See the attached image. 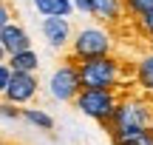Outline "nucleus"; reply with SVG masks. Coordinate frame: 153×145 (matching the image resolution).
<instances>
[{
	"mask_svg": "<svg viewBox=\"0 0 153 145\" xmlns=\"http://www.w3.org/2000/svg\"><path fill=\"white\" fill-rule=\"evenodd\" d=\"M76 74H79V85L82 88L125 91V88H133V85H136V63L114 57V54L79 60L76 63Z\"/></svg>",
	"mask_w": 153,
	"mask_h": 145,
	"instance_id": "obj_1",
	"label": "nucleus"
},
{
	"mask_svg": "<svg viewBox=\"0 0 153 145\" xmlns=\"http://www.w3.org/2000/svg\"><path fill=\"white\" fill-rule=\"evenodd\" d=\"M108 131V137L116 134H128V131H139V128H153V91H116V105L111 120L102 125Z\"/></svg>",
	"mask_w": 153,
	"mask_h": 145,
	"instance_id": "obj_2",
	"label": "nucleus"
},
{
	"mask_svg": "<svg viewBox=\"0 0 153 145\" xmlns=\"http://www.w3.org/2000/svg\"><path fill=\"white\" fill-rule=\"evenodd\" d=\"M71 105L76 111H82L85 117L97 120L99 125H105L114 114L116 105V91H105V88H79V94L71 100Z\"/></svg>",
	"mask_w": 153,
	"mask_h": 145,
	"instance_id": "obj_3",
	"label": "nucleus"
},
{
	"mask_svg": "<svg viewBox=\"0 0 153 145\" xmlns=\"http://www.w3.org/2000/svg\"><path fill=\"white\" fill-rule=\"evenodd\" d=\"M102 54H111V34L99 31V28H79L65 60L79 63V60H91V57H102Z\"/></svg>",
	"mask_w": 153,
	"mask_h": 145,
	"instance_id": "obj_4",
	"label": "nucleus"
},
{
	"mask_svg": "<svg viewBox=\"0 0 153 145\" xmlns=\"http://www.w3.org/2000/svg\"><path fill=\"white\" fill-rule=\"evenodd\" d=\"M88 14H91L94 20L105 23V28H108L111 37H114V34H122L125 31V23L133 20V17L125 11L122 0H88Z\"/></svg>",
	"mask_w": 153,
	"mask_h": 145,
	"instance_id": "obj_5",
	"label": "nucleus"
},
{
	"mask_svg": "<svg viewBox=\"0 0 153 145\" xmlns=\"http://www.w3.org/2000/svg\"><path fill=\"white\" fill-rule=\"evenodd\" d=\"M79 74H76V63L71 60H62V66L54 71L51 77V94L62 102H71L76 94H79Z\"/></svg>",
	"mask_w": 153,
	"mask_h": 145,
	"instance_id": "obj_6",
	"label": "nucleus"
},
{
	"mask_svg": "<svg viewBox=\"0 0 153 145\" xmlns=\"http://www.w3.org/2000/svg\"><path fill=\"white\" fill-rule=\"evenodd\" d=\"M3 97H6V102H14V105L31 102L37 97V77L34 74H26V71H11Z\"/></svg>",
	"mask_w": 153,
	"mask_h": 145,
	"instance_id": "obj_7",
	"label": "nucleus"
},
{
	"mask_svg": "<svg viewBox=\"0 0 153 145\" xmlns=\"http://www.w3.org/2000/svg\"><path fill=\"white\" fill-rule=\"evenodd\" d=\"M0 46H3L6 54H17V51L31 49V37H28V31L20 26V23L11 20L9 26L0 28Z\"/></svg>",
	"mask_w": 153,
	"mask_h": 145,
	"instance_id": "obj_8",
	"label": "nucleus"
},
{
	"mask_svg": "<svg viewBox=\"0 0 153 145\" xmlns=\"http://www.w3.org/2000/svg\"><path fill=\"white\" fill-rule=\"evenodd\" d=\"M43 34H45V40H48L54 49H62V46L68 43L71 26H68L65 17H54V14H48V17L43 20Z\"/></svg>",
	"mask_w": 153,
	"mask_h": 145,
	"instance_id": "obj_9",
	"label": "nucleus"
},
{
	"mask_svg": "<svg viewBox=\"0 0 153 145\" xmlns=\"http://www.w3.org/2000/svg\"><path fill=\"white\" fill-rule=\"evenodd\" d=\"M6 66H9L11 71H26V74H34V71H37V54H34L31 49L17 51V54H9V63H6Z\"/></svg>",
	"mask_w": 153,
	"mask_h": 145,
	"instance_id": "obj_10",
	"label": "nucleus"
},
{
	"mask_svg": "<svg viewBox=\"0 0 153 145\" xmlns=\"http://www.w3.org/2000/svg\"><path fill=\"white\" fill-rule=\"evenodd\" d=\"M114 145H153V128H139V131H128V134H116L111 137Z\"/></svg>",
	"mask_w": 153,
	"mask_h": 145,
	"instance_id": "obj_11",
	"label": "nucleus"
},
{
	"mask_svg": "<svg viewBox=\"0 0 153 145\" xmlns=\"http://www.w3.org/2000/svg\"><path fill=\"white\" fill-rule=\"evenodd\" d=\"M136 85L142 91H153V51L136 63Z\"/></svg>",
	"mask_w": 153,
	"mask_h": 145,
	"instance_id": "obj_12",
	"label": "nucleus"
},
{
	"mask_svg": "<svg viewBox=\"0 0 153 145\" xmlns=\"http://www.w3.org/2000/svg\"><path fill=\"white\" fill-rule=\"evenodd\" d=\"M20 120L37 125V128H43V131H51V128H54V120H51L45 111H40V108H20Z\"/></svg>",
	"mask_w": 153,
	"mask_h": 145,
	"instance_id": "obj_13",
	"label": "nucleus"
},
{
	"mask_svg": "<svg viewBox=\"0 0 153 145\" xmlns=\"http://www.w3.org/2000/svg\"><path fill=\"white\" fill-rule=\"evenodd\" d=\"M136 28L142 31V37L150 43V49H153V9H148L145 14H139L136 17Z\"/></svg>",
	"mask_w": 153,
	"mask_h": 145,
	"instance_id": "obj_14",
	"label": "nucleus"
},
{
	"mask_svg": "<svg viewBox=\"0 0 153 145\" xmlns=\"http://www.w3.org/2000/svg\"><path fill=\"white\" fill-rule=\"evenodd\" d=\"M122 6H125V11L131 17H139L148 9H153V0H122Z\"/></svg>",
	"mask_w": 153,
	"mask_h": 145,
	"instance_id": "obj_15",
	"label": "nucleus"
},
{
	"mask_svg": "<svg viewBox=\"0 0 153 145\" xmlns=\"http://www.w3.org/2000/svg\"><path fill=\"white\" fill-rule=\"evenodd\" d=\"M48 14L68 17V14H71V0H48ZM48 14H45V17H48Z\"/></svg>",
	"mask_w": 153,
	"mask_h": 145,
	"instance_id": "obj_16",
	"label": "nucleus"
},
{
	"mask_svg": "<svg viewBox=\"0 0 153 145\" xmlns=\"http://www.w3.org/2000/svg\"><path fill=\"white\" fill-rule=\"evenodd\" d=\"M11 20H14V9L9 6V0H0V28L9 26Z\"/></svg>",
	"mask_w": 153,
	"mask_h": 145,
	"instance_id": "obj_17",
	"label": "nucleus"
},
{
	"mask_svg": "<svg viewBox=\"0 0 153 145\" xmlns=\"http://www.w3.org/2000/svg\"><path fill=\"white\" fill-rule=\"evenodd\" d=\"M0 114H3L6 120H20V108L14 105V102H0Z\"/></svg>",
	"mask_w": 153,
	"mask_h": 145,
	"instance_id": "obj_18",
	"label": "nucleus"
},
{
	"mask_svg": "<svg viewBox=\"0 0 153 145\" xmlns=\"http://www.w3.org/2000/svg\"><path fill=\"white\" fill-rule=\"evenodd\" d=\"M9 77H11V68L6 66V63H0V94H3L6 85H9Z\"/></svg>",
	"mask_w": 153,
	"mask_h": 145,
	"instance_id": "obj_19",
	"label": "nucleus"
},
{
	"mask_svg": "<svg viewBox=\"0 0 153 145\" xmlns=\"http://www.w3.org/2000/svg\"><path fill=\"white\" fill-rule=\"evenodd\" d=\"M34 6H37L43 14H48V0H34Z\"/></svg>",
	"mask_w": 153,
	"mask_h": 145,
	"instance_id": "obj_20",
	"label": "nucleus"
},
{
	"mask_svg": "<svg viewBox=\"0 0 153 145\" xmlns=\"http://www.w3.org/2000/svg\"><path fill=\"white\" fill-rule=\"evenodd\" d=\"M3 57H6V51H3V46H0V63H3Z\"/></svg>",
	"mask_w": 153,
	"mask_h": 145,
	"instance_id": "obj_21",
	"label": "nucleus"
},
{
	"mask_svg": "<svg viewBox=\"0 0 153 145\" xmlns=\"http://www.w3.org/2000/svg\"><path fill=\"white\" fill-rule=\"evenodd\" d=\"M0 145H6V142H3V137H0Z\"/></svg>",
	"mask_w": 153,
	"mask_h": 145,
	"instance_id": "obj_22",
	"label": "nucleus"
}]
</instances>
